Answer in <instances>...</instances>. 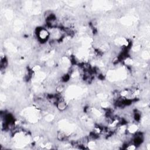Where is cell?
Returning a JSON list of instances; mask_svg holds the SVG:
<instances>
[{
  "label": "cell",
  "mask_w": 150,
  "mask_h": 150,
  "mask_svg": "<svg viewBox=\"0 0 150 150\" xmlns=\"http://www.w3.org/2000/svg\"><path fill=\"white\" fill-rule=\"evenodd\" d=\"M36 35L39 42L45 43L47 40L50 33L48 30L44 28H38L36 30Z\"/></svg>",
  "instance_id": "6da1fadb"
}]
</instances>
